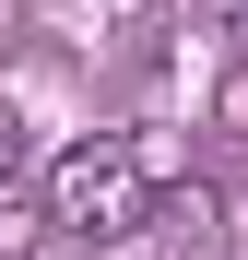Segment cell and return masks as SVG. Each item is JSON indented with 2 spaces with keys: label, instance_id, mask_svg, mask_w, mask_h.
<instances>
[{
  "label": "cell",
  "instance_id": "6da1fadb",
  "mask_svg": "<svg viewBox=\"0 0 248 260\" xmlns=\"http://www.w3.org/2000/svg\"><path fill=\"white\" fill-rule=\"evenodd\" d=\"M154 166H142V142L130 130H95V142H71L59 166H48V225L59 237H83V248H118V237H142L154 225Z\"/></svg>",
  "mask_w": 248,
  "mask_h": 260
},
{
  "label": "cell",
  "instance_id": "7a4b0ae2",
  "mask_svg": "<svg viewBox=\"0 0 248 260\" xmlns=\"http://www.w3.org/2000/svg\"><path fill=\"white\" fill-rule=\"evenodd\" d=\"M154 225L178 237V248H213V225H225V201H213V189L189 178V189H165V201H154Z\"/></svg>",
  "mask_w": 248,
  "mask_h": 260
},
{
  "label": "cell",
  "instance_id": "3957f363",
  "mask_svg": "<svg viewBox=\"0 0 248 260\" xmlns=\"http://www.w3.org/2000/svg\"><path fill=\"white\" fill-rule=\"evenodd\" d=\"M36 225H48V201H24L12 178H0V260H36Z\"/></svg>",
  "mask_w": 248,
  "mask_h": 260
}]
</instances>
